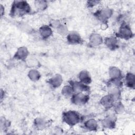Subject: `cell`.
Returning <instances> with one entry per match:
<instances>
[{
  "mask_svg": "<svg viewBox=\"0 0 135 135\" xmlns=\"http://www.w3.org/2000/svg\"><path fill=\"white\" fill-rule=\"evenodd\" d=\"M124 83L126 85L128 88L134 89L135 85L134 75L131 72H128L126 75L124 79Z\"/></svg>",
  "mask_w": 135,
  "mask_h": 135,
  "instance_id": "19",
  "label": "cell"
},
{
  "mask_svg": "<svg viewBox=\"0 0 135 135\" xmlns=\"http://www.w3.org/2000/svg\"><path fill=\"white\" fill-rule=\"evenodd\" d=\"M108 94L114 99L115 102L118 101L121 97L120 88L112 85H108Z\"/></svg>",
  "mask_w": 135,
  "mask_h": 135,
  "instance_id": "16",
  "label": "cell"
},
{
  "mask_svg": "<svg viewBox=\"0 0 135 135\" xmlns=\"http://www.w3.org/2000/svg\"><path fill=\"white\" fill-rule=\"evenodd\" d=\"M47 82L53 88L59 87L63 82V78L60 74H56L48 80Z\"/></svg>",
  "mask_w": 135,
  "mask_h": 135,
  "instance_id": "13",
  "label": "cell"
},
{
  "mask_svg": "<svg viewBox=\"0 0 135 135\" xmlns=\"http://www.w3.org/2000/svg\"><path fill=\"white\" fill-rule=\"evenodd\" d=\"M103 42L102 37L98 33H92L89 38V45L91 46H97Z\"/></svg>",
  "mask_w": 135,
  "mask_h": 135,
  "instance_id": "11",
  "label": "cell"
},
{
  "mask_svg": "<svg viewBox=\"0 0 135 135\" xmlns=\"http://www.w3.org/2000/svg\"><path fill=\"white\" fill-rule=\"evenodd\" d=\"M25 62H26L27 65L31 68L36 69V68H38L40 65L38 61L34 57H27Z\"/></svg>",
  "mask_w": 135,
  "mask_h": 135,
  "instance_id": "23",
  "label": "cell"
},
{
  "mask_svg": "<svg viewBox=\"0 0 135 135\" xmlns=\"http://www.w3.org/2000/svg\"><path fill=\"white\" fill-rule=\"evenodd\" d=\"M58 33L61 35H67L69 33L68 28L65 25L61 24V25L56 29Z\"/></svg>",
  "mask_w": 135,
  "mask_h": 135,
  "instance_id": "27",
  "label": "cell"
},
{
  "mask_svg": "<svg viewBox=\"0 0 135 135\" xmlns=\"http://www.w3.org/2000/svg\"><path fill=\"white\" fill-rule=\"evenodd\" d=\"M11 122L4 117H1L0 120V127L1 131H6L10 126Z\"/></svg>",
  "mask_w": 135,
  "mask_h": 135,
  "instance_id": "25",
  "label": "cell"
},
{
  "mask_svg": "<svg viewBox=\"0 0 135 135\" xmlns=\"http://www.w3.org/2000/svg\"><path fill=\"white\" fill-rule=\"evenodd\" d=\"M133 33L130 26L126 22L122 23L118 32L116 33L117 37L128 40L133 36Z\"/></svg>",
  "mask_w": 135,
  "mask_h": 135,
  "instance_id": "4",
  "label": "cell"
},
{
  "mask_svg": "<svg viewBox=\"0 0 135 135\" xmlns=\"http://www.w3.org/2000/svg\"><path fill=\"white\" fill-rule=\"evenodd\" d=\"M31 11V6L26 1H14L11 5L10 15L12 17H21L29 14Z\"/></svg>",
  "mask_w": 135,
  "mask_h": 135,
  "instance_id": "1",
  "label": "cell"
},
{
  "mask_svg": "<svg viewBox=\"0 0 135 135\" xmlns=\"http://www.w3.org/2000/svg\"><path fill=\"white\" fill-rule=\"evenodd\" d=\"M67 42L71 44H80L83 43L81 35L76 32H71L66 35Z\"/></svg>",
  "mask_w": 135,
  "mask_h": 135,
  "instance_id": "7",
  "label": "cell"
},
{
  "mask_svg": "<svg viewBox=\"0 0 135 135\" xmlns=\"http://www.w3.org/2000/svg\"><path fill=\"white\" fill-rule=\"evenodd\" d=\"M83 127L90 131H95L98 130V124L94 119L91 118L84 122Z\"/></svg>",
  "mask_w": 135,
  "mask_h": 135,
  "instance_id": "14",
  "label": "cell"
},
{
  "mask_svg": "<svg viewBox=\"0 0 135 135\" xmlns=\"http://www.w3.org/2000/svg\"><path fill=\"white\" fill-rule=\"evenodd\" d=\"M109 75L110 79H122L123 75L121 71L117 67L111 66L109 69Z\"/></svg>",
  "mask_w": 135,
  "mask_h": 135,
  "instance_id": "18",
  "label": "cell"
},
{
  "mask_svg": "<svg viewBox=\"0 0 135 135\" xmlns=\"http://www.w3.org/2000/svg\"><path fill=\"white\" fill-rule=\"evenodd\" d=\"M4 97V91H3L2 89L1 90V100L2 101L3 98Z\"/></svg>",
  "mask_w": 135,
  "mask_h": 135,
  "instance_id": "32",
  "label": "cell"
},
{
  "mask_svg": "<svg viewBox=\"0 0 135 135\" xmlns=\"http://www.w3.org/2000/svg\"><path fill=\"white\" fill-rule=\"evenodd\" d=\"M29 54V52L25 46H21L17 50L15 53L13 59L14 60H20L22 61H25L27 59Z\"/></svg>",
  "mask_w": 135,
  "mask_h": 135,
  "instance_id": "8",
  "label": "cell"
},
{
  "mask_svg": "<svg viewBox=\"0 0 135 135\" xmlns=\"http://www.w3.org/2000/svg\"><path fill=\"white\" fill-rule=\"evenodd\" d=\"M34 125L38 130H42L45 128L47 125V121L42 118H37L34 120Z\"/></svg>",
  "mask_w": 135,
  "mask_h": 135,
  "instance_id": "20",
  "label": "cell"
},
{
  "mask_svg": "<svg viewBox=\"0 0 135 135\" xmlns=\"http://www.w3.org/2000/svg\"><path fill=\"white\" fill-rule=\"evenodd\" d=\"M102 126L107 129H113L115 126V119L114 116H108L101 120Z\"/></svg>",
  "mask_w": 135,
  "mask_h": 135,
  "instance_id": "15",
  "label": "cell"
},
{
  "mask_svg": "<svg viewBox=\"0 0 135 135\" xmlns=\"http://www.w3.org/2000/svg\"><path fill=\"white\" fill-rule=\"evenodd\" d=\"M61 25L60 21L57 20H53L50 23V27H53L54 28L57 29V28Z\"/></svg>",
  "mask_w": 135,
  "mask_h": 135,
  "instance_id": "30",
  "label": "cell"
},
{
  "mask_svg": "<svg viewBox=\"0 0 135 135\" xmlns=\"http://www.w3.org/2000/svg\"><path fill=\"white\" fill-rule=\"evenodd\" d=\"M19 25L21 26V28L22 30L26 32L32 31V28L30 27L29 25H27L25 23H21Z\"/></svg>",
  "mask_w": 135,
  "mask_h": 135,
  "instance_id": "28",
  "label": "cell"
},
{
  "mask_svg": "<svg viewBox=\"0 0 135 135\" xmlns=\"http://www.w3.org/2000/svg\"><path fill=\"white\" fill-rule=\"evenodd\" d=\"M38 32L41 37L44 40L49 38L53 34L52 28L50 25H44L41 26Z\"/></svg>",
  "mask_w": 135,
  "mask_h": 135,
  "instance_id": "12",
  "label": "cell"
},
{
  "mask_svg": "<svg viewBox=\"0 0 135 135\" xmlns=\"http://www.w3.org/2000/svg\"><path fill=\"white\" fill-rule=\"evenodd\" d=\"M100 3V1H87L86 5L88 7H92L96 5H98Z\"/></svg>",
  "mask_w": 135,
  "mask_h": 135,
  "instance_id": "29",
  "label": "cell"
},
{
  "mask_svg": "<svg viewBox=\"0 0 135 135\" xmlns=\"http://www.w3.org/2000/svg\"><path fill=\"white\" fill-rule=\"evenodd\" d=\"M61 93L64 97L66 98H71L74 93V92L72 86L69 84L63 86L62 89Z\"/></svg>",
  "mask_w": 135,
  "mask_h": 135,
  "instance_id": "22",
  "label": "cell"
},
{
  "mask_svg": "<svg viewBox=\"0 0 135 135\" xmlns=\"http://www.w3.org/2000/svg\"><path fill=\"white\" fill-rule=\"evenodd\" d=\"M78 78L80 82L89 84L92 82V78L89 72L86 70H82L78 74Z\"/></svg>",
  "mask_w": 135,
  "mask_h": 135,
  "instance_id": "17",
  "label": "cell"
},
{
  "mask_svg": "<svg viewBox=\"0 0 135 135\" xmlns=\"http://www.w3.org/2000/svg\"><path fill=\"white\" fill-rule=\"evenodd\" d=\"M47 2L46 1L37 0L34 2V5L35 7L40 11L45 10L47 7Z\"/></svg>",
  "mask_w": 135,
  "mask_h": 135,
  "instance_id": "24",
  "label": "cell"
},
{
  "mask_svg": "<svg viewBox=\"0 0 135 135\" xmlns=\"http://www.w3.org/2000/svg\"><path fill=\"white\" fill-rule=\"evenodd\" d=\"M28 77L33 81H37L39 80L41 78V74L40 72L35 69H32L28 71Z\"/></svg>",
  "mask_w": 135,
  "mask_h": 135,
  "instance_id": "21",
  "label": "cell"
},
{
  "mask_svg": "<svg viewBox=\"0 0 135 135\" xmlns=\"http://www.w3.org/2000/svg\"><path fill=\"white\" fill-rule=\"evenodd\" d=\"M112 108H113L114 112L117 113H120L124 110V106L120 101H116Z\"/></svg>",
  "mask_w": 135,
  "mask_h": 135,
  "instance_id": "26",
  "label": "cell"
},
{
  "mask_svg": "<svg viewBox=\"0 0 135 135\" xmlns=\"http://www.w3.org/2000/svg\"><path fill=\"white\" fill-rule=\"evenodd\" d=\"M115 101L109 94L103 96L100 100V103L105 109H109L113 107Z\"/></svg>",
  "mask_w": 135,
  "mask_h": 135,
  "instance_id": "10",
  "label": "cell"
},
{
  "mask_svg": "<svg viewBox=\"0 0 135 135\" xmlns=\"http://www.w3.org/2000/svg\"><path fill=\"white\" fill-rule=\"evenodd\" d=\"M113 14V10L110 8L105 7L97 10L93 15L102 23H107L109 19Z\"/></svg>",
  "mask_w": 135,
  "mask_h": 135,
  "instance_id": "3",
  "label": "cell"
},
{
  "mask_svg": "<svg viewBox=\"0 0 135 135\" xmlns=\"http://www.w3.org/2000/svg\"><path fill=\"white\" fill-rule=\"evenodd\" d=\"M82 119L81 115L76 111L69 110L62 113L63 121L71 127L80 123Z\"/></svg>",
  "mask_w": 135,
  "mask_h": 135,
  "instance_id": "2",
  "label": "cell"
},
{
  "mask_svg": "<svg viewBox=\"0 0 135 135\" xmlns=\"http://www.w3.org/2000/svg\"><path fill=\"white\" fill-rule=\"evenodd\" d=\"M105 45L110 50L114 51L117 49L119 46V41L117 37L114 36L107 37L103 40Z\"/></svg>",
  "mask_w": 135,
  "mask_h": 135,
  "instance_id": "9",
  "label": "cell"
},
{
  "mask_svg": "<svg viewBox=\"0 0 135 135\" xmlns=\"http://www.w3.org/2000/svg\"><path fill=\"white\" fill-rule=\"evenodd\" d=\"M71 102L76 105H83L89 100L90 97L87 93H74L70 98Z\"/></svg>",
  "mask_w": 135,
  "mask_h": 135,
  "instance_id": "5",
  "label": "cell"
},
{
  "mask_svg": "<svg viewBox=\"0 0 135 135\" xmlns=\"http://www.w3.org/2000/svg\"><path fill=\"white\" fill-rule=\"evenodd\" d=\"M0 12H1V17H2L5 13V8L2 4H1L0 5Z\"/></svg>",
  "mask_w": 135,
  "mask_h": 135,
  "instance_id": "31",
  "label": "cell"
},
{
  "mask_svg": "<svg viewBox=\"0 0 135 135\" xmlns=\"http://www.w3.org/2000/svg\"><path fill=\"white\" fill-rule=\"evenodd\" d=\"M69 83L74 93H88L90 91V88L89 85L84 84L80 81L71 80Z\"/></svg>",
  "mask_w": 135,
  "mask_h": 135,
  "instance_id": "6",
  "label": "cell"
}]
</instances>
